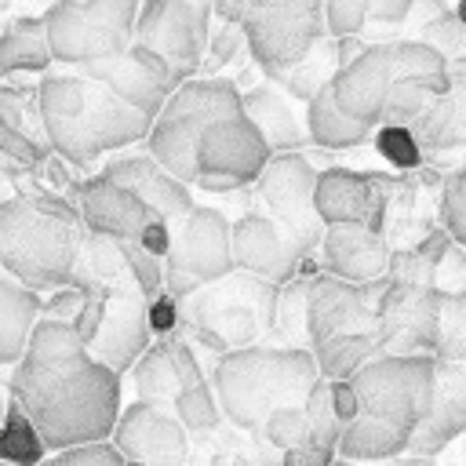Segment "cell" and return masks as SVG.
I'll list each match as a JSON object with an SVG mask.
<instances>
[{
  "label": "cell",
  "mask_w": 466,
  "mask_h": 466,
  "mask_svg": "<svg viewBox=\"0 0 466 466\" xmlns=\"http://www.w3.org/2000/svg\"><path fill=\"white\" fill-rule=\"evenodd\" d=\"M7 375V393L33 415L51 451L113 437L124 411L120 375L87 350L69 320L40 317L25 357Z\"/></svg>",
  "instance_id": "6da1fadb"
},
{
  "label": "cell",
  "mask_w": 466,
  "mask_h": 466,
  "mask_svg": "<svg viewBox=\"0 0 466 466\" xmlns=\"http://www.w3.org/2000/svg\"><path fill=\"white\" fill-rule=\"evenodd\" d=\"M36 98L55 153L76 167H91L106 153L146 142L157 120L124 102L109 84L69 66H58V73L47 69L36 84Z\"/></svg>",
  "instance_id": "7a4b0ae2"
},
{
  "label": "cell",
  "mask_w": 466,
  "mask_h": 466,
  "mask_svg": "<svg viewBox=\"0 0 466 466\" xmlns=\"http://www.w3.org/2000/svg\"><path fill=\"white\" fill-rule=\"evenodd\" d=\"M84 240H87V226L66 193L29 189L22 197L4 200L0 208L4 273H11L15 280L29 284L40 295L76 284Z\"/></svg>",
  "instance_id": "3957f363"
},
{
  "label": "cell",
  "mask_w": 466,
  "mask_h": 466,
  "mask_svg": "<svg viewBox=\"0 0 466 466\" xmlns=\"http://www.w3.org/2000/svg\"><path fill=\"white\" fill-rule=\"evenodd\" d=\"M320 368L309 346L255 342L215 357L211 382L222 400L226 422L237 430H258L269 411L288 404H306L320 382Z\"/></svg>",
  "instance_id": "277c9868"
},
{
  "label": "cell",
  "mask_w": 466,
  "mask_h": 466,
  "mask_svg": "<svg viewBox=\"0 0 466 466\" xmlns=\"http://www.w3.org/2000/svg\"><path fill=\"white\" fill-rule=\"evenodd\" d=\"M280 284L233 269L189 295L178 299V328L204 350L229 353L255 342H266L277 320Z\"/></svg>",
  "instance_id": "5b68a950"
},
{
  "label": "cell",
  "mask_w": 466,
  "mask_h": 466,
  "mask_svg": "<svg viewBox=\"0 0 466 466\" xmlns=\"http://www.w3.org/2000/svg\"><path fill=\"white\" fill-rule=\"evenodd\" d=\"M244 113V91L229 76H193L164 102V109L153 120V131L146 138V149L175 171L182 182L197 186V149L204 131L222 120Z\"/></svg>",
  "instance_id": "8992f818"
},
{
  "label": "cell",
  "mask_w": 466,
  "mask_h": 466,
  "mask_svg": "<svg viewBox=\"0 0 466 466\" xmlns=\"http://www.w3.org/2000/svg\"><path fill=\"white\" fill-rule=\"evenodd\" d=\"M142 0H55L44 11L58 66L102 62L131 47Z\"/></svg>",
  "instance_id": "52a82bcc"
},
{
  "label": "cell",
  "mask_w": 466,
  "mask_h": 466,
  "mask_svg": "<svg viewBox=\"0 0 466 466\" xmlns=\"http://www.w3.org/2000/svg\"><path fill=\"white\" fill-rule=\"evenodd\" d=\"M328 0H248L240 29L248 33L251 62L262 76L295 66L328 36Z\"/></svg>",
  "instance_id": "ba28073f"
},
{
  "label": "cell",
  "mask_w": 466,
  "mask_h": 466,
  "mask_svg": "<svg viewBox=\"0 0 466 466\" xmlns=\"http://www.w3.org/2000/svg\"><path fill=\"white\" fill-rule=\"evenodd\" d=\"M437 364L441 360L433 353H379L350 379L360 397V411L415 430L433 404Z\"/></svg>",
  "instance_id": "9c48e42d"
},
{
  "label": "cell",
  "mask_w": 466,
  "mask_h": 466,
  "mask_svg": "<svg viewBox=\"0 0 466 466\" xmlns=\"http://www.w3.org/2000/svg\"><path fill=\"white\" fill-rule=\"evenodd\" d=\"M233 222L208 204H197L171 222V248L164 255V291L182 299L226 273H233Z\"/></svg>",
  "instance_id": "30bf717a"
},
{
  "label": "cell",
  "mask_w": 466,
  "mask_h": 466,
  "mask_svg": "<svg viewBox=\"0 0 466 466\" xmlns=\"http://www.w3.org/2000/svg\"><path fill=\"white\" fill-rule=\"evenodd\" d=\"M215 0H142L135 22V44L157 51L178 84L204 73L208 40H211Z\"/></svg>",
  "instance_id": "8fae6325"
},
{
  "label": "cell",
  "mask_w": 466,
  "mask_h": 466,
  "mask_svg": "<svg viewBox=\"0 0 466 466\" xmlns=\"http://www.w3.org/2000/svg\"><path fill=\"white\" fill-rule=\"evenodd\" d=\"M317 175L320 171L309 164V157L295 149V153H273L251 186L258 211H266L280 229H288V237L306 255L320 248L328 229L317 211Z\"/></svg>",
  "instance_id": "7c38bea8"
},
{
  "label": "cell",
  "mask_w": 466,
  "mask_h": 466,
  "mask_svg": "<svg viewBox=\"0 0 466 466\" xmlns=\"http://www.w3.org/2000/svg\"><path fill=\"white\" fill-rule=\"evenodd\" d=\"M273 149L248 113L215 120L197 149V186L208 193H233L255 186Z\"/></svg>",
  "instance_id": "4fadbf2b"
},
{
  "label": "cell",
  "mask_w": 466,
  "mask_h": 466,
  "mask_svg": "<svg viewBox=\"0 0 466 466\" xmlns=\"http://www.w3.org/2000/svg\"><path fill=\"white\" fill-rule=\"evenodd\" d=\"M382 353H433L441 339V288L382 277L375 284Z\"/></svg>",
  "instance_id": "5bb4252c"
},
{
  "label": "cell",
  "mask_w": 466,
  "mask_h": 466,
  "mask_svg": "<svg viewBox=\"0 0 466 466\" xmlns=\"http://www.w3.org/2000/svg\"><path fill=\"white\" fill-rule=\"evenodd\" d=\"M109 441L127 455V462H142V466H189L193 459V433L186 430V422L175 415L171 404H153V400L124 404Z\"/></svg>",
  "instance_id": "9a60e30c"
},
{
  "label": "cell",
  "mask_w": 466,
  "mask_h": 466,
  "mask_svg": "<svg viewBox=\"0 0 466 466\" xmlns=\"http://www.w3.org/2000/svg\"><path fill=\"white\" fill-rule=\"evenodd\" d=\"M353 331H379L375 284H353L328 269H313L306 284L309 346L335 339V335H353Z\"/></svg>",
  "instance_id": "2e32d148"
},
{
  "label": "cell",
  "mask_w": 466,
  "mask_h": 466,
  "mask_svg": "<svg viewBox=\"0 0 466 466\" xmlns=\"http://www.w3.org/2000/svg\"><path fill=\"white\" fill-rule=\"evenodd\" d=\"M404 182L379 171H353V167H328L317 175V211L324 226L339 222H364L386 229V215L393 208V193Z\"/></svg>",
  "instance_id": "e0dca14e"
},
{
  "label": "cell",
  "mask_w": 466,
  "mask_h": 466,
  "mask_svg": "<svg viewBox=\"0 0 466 466\" xmlns=\"http://www.w3.org/2000/svg\"><path fill=\"white\" fill-rule=\"evenodd\" d=\"M69 69L109 84L124 102H131L135 109H142L149 116H157L164 109V102L175 95V87H182L178 76L171 73V66L157 51H149V47H142L135 40H131L127 51H120L113 58L84 62V66H69Z\"/></svg>",
  "instance_id": "ac0fdd59"
},
{
  "label": "cell",
  "mask_w": 466,
  "mask_h": 466,
  "mask_svg": "<svg viewBox=\"0 0 466 466\" xmlns=\"http://www.w3.org/2000/svg\"><path fill=\"white\" fill-rule=\"evenodd\" d=\"M69 200L76 204V211L91 233H106L116 240H142L149 222L160 218L138 193H131L116 178H109L106 171L76 178L69 186Z\"/></svg>",
  "instance_id": "d6986e66"
},
{
  "label": "cell",
  "mask_w": 466,
  "mask_h": 466,
  "mask_svg": "<svg viewBox=\"0 0 466 466\" xmlns=\"http://www.w3.org/2000/svg\"><path fill=\"white\" fill-rule=\"evenodd\" d=\"M229 240H233V266L266 277L273 284H288L291 277H299L302 262H309V255L288 237V229H280L258 208L233 218Z\"/></svg>",
  "instance_id": "ffe728a7"
},
{
  "label": "cell",
  "mask_w": 466,
  "mask_h": 466,
  "mask_svg": "<svg viewBox=\"0 0 466 466\" xmlns=\"http://www.w3.org/2000/svg\"><path fill=\"white\" fill-rule=\"evenodd\" d=\"M153 339H157V331H153V320H149V299L146 295H116V291H109L102 320H98V331L87 342V350L106 368L124 375V371H131L138 364V357L153 346Z\"/></svg>",
  "instance_id": "44dd1931"
},
{
  "label": "cell",
  "mask_w": 466,
  "mask_h": 466,
  "mask_svg": "<svg viewBox=\"0 0 466 466\" xmlns=\"http://www.w3.org/2000/svg\"><path fill=\"white\" fill-rule=\"evenodd\" d=\"M317 251H320V269L353 284H379L390 273V258H393L386 229L364 222L328 226Z\"/></svg>",
  "instance_id": "7402d4cb"
},
{
  "label": "cell",
  "mask_w": 466,
  "mask_h": 466,
  "mask_svg": "<svg viewBox=\"0 0 466 466\" xmlns=\"http://www.w3.org/2000/svg\"><path fill=\"white\" fill-rule=\"evenodd\" d=\"M390 87H393V55H390V40H379V44H368L357 58H350L335 80H331V91H335V102L379 127L382 124V109H386V98H390Z\"/></svg>",
  "instance_id": "603a6c76"
},
{
  "label": "cell",
  "mask_w": 466,
  "mask_h": 466,
  "mask_svg": "<svg viewBox=\"0 0 466 466\" xmlns=\"http://www.w3.org/2000/svg\"><path fill=\"white\" fill-rule=\"evenodd\" d=\"M109 178H116L120 186H127L131 193H138L160 218H167V222H175V218H182L186 211H193L197 204H193V186L189 182H182L175 171H167L146 146L142 149H120L113 160H106V167H102Z\"/></svg>",
  "instance_id": "cb8c5ba5"
},
{
  "label": "cell",
  "mask_w": 466,
  "mask_h": 466,
  "mask_svg": "<svg viewBox=\"0 0 466 466\" xmlns=\"http://www.w3.org/2000/svg\"><path fill=\"white\" fill-rule=\"evenodd\" d=\"M131 379H135V397L138 400L175 404V397L189 382H200L208 375H204L189 339L182 331H171V335H157L153 339V346L131 368Z\"/></svg>",
  "instance_id": "d4e9b609"
},
{
  "label": "cell",
  "mask_w": 466,
  "mask_h": 466,
  "mask_svg": "<svg viewBox=\"0 0 466 466\" xmlns=\"http://www.w3.org/2000/svg\"><path fill=\"white\" fill-rule=\"evenodd\" d=\"M459 437H466V360H441L437 364L433 404H430L426 419L415 426L408 451L437 455Z\"/></svg>",
  "instance_id": "484cf974"
},
{
  "label": "cell",
  "mask_w": 466,
  "mask_h": 466,
  "mask_svg": "<svg viewBox=\"0 0 466 466\" xmlns=\"http://www.w3.org/2000/svg\"><path fill=\"white\" fill-rule=\"evenodd\" d=\"M240 91H244V113L266 135L273 153H295V149H306L313 142L309 127H306V109L299 113L295 98L284 87H277L273 80L262 76L258 84L240 87Z\"/></svg>",
  "instance_id": "4316f807"
},
{
  "label": "cell",
  "mask_w": 466,
  "mask_h": 466,
  "mask_svg": "<svg viewBox=\"0 0 466 466\" xmlns=\"http://www.w3.org/2000/svg\"><path fill=\"white\" fill-rule=\"evenodd\" d=\"M40 317H44V295L15 280L11 273H4L0 277V364L4 368H15L25 357V346Z\"/></svg>",
  "instance_id": "83f0119b"
},
{
  "label": "cell",
  "mask_w": 466,
  "mask_h": 466,
  "mask_svg": "<svg viewBox=\"0 0 466 466\" xmlns=\"http://www.w3.org/2000/svg\"><path fill=\"white\" fill-rule=\"evenodd\" d=\"M55 66V47L47 36L44 15H11L0 33V76L11 80L18 73H47Z\"/></svg>",
  "instance_id": "f1b7e54d"
},
{
  "label": "cell",
  "mask_w": 466,
  "mask_h": 466,
  "mask_svg": "<svg viewBox=\"0 0 466 466\" xmlns=\"http://www.w3.org/2000/svg\"><path fill=\"white\" fill-rule=\"evenodd\" d=\"M411 433L415 430H408L400 422H390V419H379L371 411H360L353 422L342 426L339 459H350V462H382V459L404 455L408 444H411Z\"/></svg>",
  "instance_id": "f546056e"
},
{
  "label": "cell",
  "mask_w": 466,
  "mask_h": 466,
  "mask_svg": "<svg viewBox=\"0 0 466 466\" xmlns=\"http://www.w3.org/2000/svg\"><path fill=\"white\" fill-rule=\"evenodd\" d=\"M306 127H309V138L313 146L320 149H357L364 142L375 138V127L350 116L339 102H335V91L331 84L320 87L309 102H306Z\"/></svg>",
  "instance_id": "4dcf8cb0"
},
{
  "label": "cell",
  "mask_w": 466,
  "mask_h": 466,
  "mask_svg": "<svg viewBox=\"0 0 466 466\" xmlns=\"http://www.w3.org/2000/svg\"><path fill=\"white\" fill-rule=\"evenodd\" d=\"M422 153H451V149H466V87H455L437 95L426 113L411 124Z\"/></svg>",
  "instance_id": "1f68e13d"
},
{
  "label": "cell",
  "mask_w": 466,
  "mask_h": 466,
  "mask_svg": "<svg viewBox=\"0 0 466 466\" xmlns=\"http://www.w3.org/2000/svg\"><path fill=\"white\" fill-rule=\"evenodd\" d=\"M342 69V44H339V36H324L320 44H313L295 66H288V69H280V73H273V76H266V80H273L277 87H284L295 102H309L320 87H328L331 80H335V73Z\"/></svg>",
  "instance_id": "d6a6232c"
},
{
  "label": "cell",
  "mask_w": 466,
  "mask_h": 466,
  "mask_svg": "<svg viewBox=\"0 0 466 466\" xmlns=\"http://www.w3.org/2000/svg\"><path fill=\"white\" fill-rule=\"evenodd\" d=\"M309 350H313L324 379H353L368 360H375L382 353V342H379V331H353V335L324 339Z\"/></svg>",
  "instance_id": "836d02e7"
},
{
  "label": "cell",
  "mask_w": 466,
  "mask_h": 466,
  "mask_svg": "<svg viewBox=\"0 0 466 466\" xmlns=\"http://www.w3.org/2000/svg\"><path fill=\"white\" fill-rule=\"evenodd\" d=\"M51 455L40 426L33 415L7 393V415H4V433H0V462L11 466H40Z\"/></svg>",
  "instance_id": "e575fe53"
},
{
  "label": "cell",
  "mask_w": 466,
  "mask_h": 466,
  "mask_svg": "<svg viewBox=\"0 0 466 466\" xmlns=\"http://www.w3.org/2000/svg\"><path fill=\"white\" fill-rule=\"evenodd\" d=\"M415 36L426 40V44H433L444 55V62H448L451 84L455 87H466V22L455 15V7H441L437 4L422 18V25H419Z\"/></svg>",
  "instance_id": "d590c367"
},
{
  "label": "cell",
  "mask_w": 466,
  "mask_h": 466,
  "mask_svg": "<svg viewBox=\"0 0 466 466\" xmlns=\"http://www.w3.org/2000/svg\"><path fill=\"white\" fill-rule=\"evenodd\" d=\"M171 408H175V415L186 422V430H189L193 437H211L215 430L226 426V411H222V400H218V393H215L211 375L200 379V382H189V386L175 397Z\"/></svg>",
  "instance_id": "8d00e7d4"
},
{
  "label": "cell",
  "mask_w": 466,
  "mask_h": 466,
  "mask_svg": "<svg viewBox=\"0 0 466 466\" xmlns=\"http://www.w3.org/2000/svg\"><path fill=\"white\" fill-rule=\"evenodd\" d=\"M211 441H215L211 466H280V459H284V451H277L251 430H237L233 422H229L226 437H222V430H215Z\"/></svg>",
  "instance_id": "74e56055"
},
{
  "label": "cell",
  "mask_w": 466,
  "mask_h": 466,
  "mask_svg": "<svg viewBox=\"0 0 466 466\" xmlns=\"http://www.w3.org/2000/svg\"><path fill=\"white\" fill-rule=\"evenodd\" d=\"M441 360H466V288L441 291Z\"/></svg>",
  "instance_id": "f35d334b"
},
{
  "label": "cell",
  "mask_w": 466,
  "mask_h": 466,
  "mask_svg": "<svg viewBox=\"0 0 466 466\" xmlns=\"http://www.w3.org/2000/svg\"><path fill=\"white\" fill-rule=\"evenodd\" d=\"M255 433H258L266 444H273L277 451H291V448H299V444L306 441V433H309V411H306V404L277 408V411L266 415V422H262Z\"/></svg>",
  "instance_id": "ab89813d"
},
{
  "label": "cell",
  "mask_w": 466,
  "mask_h": 466,
  "mask_svg": "<svg viewBox=\"0 0 466 466\" xmlns=\"http://www.w3.org/2000/svg\"><path fill=\"white\" fill-rule=\"evenodd\" d=\"M437 211H441V226L451 233L455 248L466 251V167L444 175Z\"/></svg>",
  "instance_id": "60d3db41"
},
{
  "label": "cell",
  "mask_w": 466,
  "mask_h": 466,
  "mask_svg": "<svg viewBox=\"0 0 466 466\" xmlns=\"http://www.w3.org/2000/svg\"><path fill=\"white\" fill-rule=\"evenodd\" d=\"M371 142H375L379 157H386V160H390L393 167H400V171H411V167L422 164V146H419L415 131L404 127V124H379Z\"/></svg>",
  "instance_id": "b9f144b4"
},
{
  "label": "cell",
  "mask_w": 466,
  "mask_h": 466,
  "mask_svg": "<svg viewBox=\"0 0 466 466\" xmlns=\"http://www.w3.org/2000/svg\"><path fill=\"white\" fill-rule=\"evenodd\" d=\"M40 466H131V462L113 441H95V444H76V448H66V451H51Z\"/></svg>",
  "instance_id": "7bdbcfd3"
},
{
  "label": "cell",
  "mask_w": 466,
  "mask_h": 466,
  "mask_svg": "<svg viewBox=\"0 0 466 466\" xmlns=\"http://www.w3.org/2000/svg\"><path fill=\"white\" fill-rule=\"evenodd\" d=\"M240 51H251L248 47V33L237 25V22H218L211 29V40H208V58H204V76H215L222 66H229Z\"/></svg>",
  "instance_id": "ee69618b"
},
{
  "label": "cell",
  "mask_w": 466,
  "mask_h": 466,
  "mask_svg": "<svg viewBox=\"0 0 466 466\" xmlns=\"http://www.w3.org/2000/svg\"><path fill=\"white\" fill-rule=\"evenodd\" d=\"M328 36H360L371 18V0H328Z\"/></svg>",
  "instance_id": "f6af8a7d"
},
{
  "label": "cell",
  "mask_w": 466,
  "mask_h": 466,
  "mask_svg": "<svg viewBox=\"0 0 466 466\" xmlns=\"http://www.w3.org/2000/svg\"><path fill=\"white\" fill-rule=\"evenodd\" d=\"M84 302H87V288L66 284V288L51 291V295L44 299V317H55V320H69V324H73V320L80 317Z\"/></svg>",
  "instance_id": "bcb514c9"
},
{
  "label": "cell",
  "mask_w": 466,
  "mask_h": 466,
  "mask_svg": "<svg viewBox=\"0 0 466 466\" xmlns=\"http://www.w3.org/2000/svg\"><path fill=\"white\" fill-rule=\"evenodd\" d=\"M328 386H331V404H335L339 422H342V426L353 422V419L360 415V397H357L353 382H350V379H328Z\"/></svg>",
  "instance_id": "7dc6e473"
},
{
  "label": "cell",
  "mask_w": 466,
  "mask_h": 466,
  "mask_svg": "<svg viewBox=\"0 0 466 466\" xmlns=\"http://www.w3.org/2000/svg\"><path fill=\"white\" fill-rule=\"evenodd\" d=\"M419 0H371V18L368 25H400L415 15Z\"/></svg>",
  "instance_id": "c3c4849f"
},
{
  "label": "cell",
  "mask_w": 466,
  "mask_h": 466,
  "mask_svg": "<svg viewBox=\"0 0 466 466\" xmlns=\"http://www.w3.org/2000/svg\"><path fill=\"white\" fill-rule=\"evenodd\" d=\"M55 0H0V7H4V18H11V15H40V11H47Z\"/></svg>",
  "instance_id": "681fc988"
},
{
  "label": "cell",
  "mask_w": 466,
  "mask_h": 466,
  "mask_svg": "<svg viewBox=\"0 0 466 466\" xmlns=\"http://www.w3.org/2000/svg\"><path fill=\"white\" fill-rule=\"evenodd\" d=\"M375 466H437L433 455H415V451H404V455H393V459H382Z\"/></svg>",
  "instance_id": "f907efd6"
},
{
  "label": "cell",
  "mask_w": 466,
  "mask_h": 466,
  "mask_svg": "<svg viewBox=\"0 0 466 466\" xmlns=\"http://www.w3.org/2000/svg\"><path fill=\"white\" fill-rule=\"evenodd\" d=\"M455 15L466 22V0H455Z\"/></svg>",
  "instance_id": "816d5d0a"
},
{
  "label": "cell",
  "mask_w": 466,
  "mask_h": 466,
  "mask_svg": "<svg viewBox=\"0 0 466 466\" xmlns=\"http://www.w3.org/2000/svg\"><path fill=\"white\" fill-rule=\"evenodd\" d=\"M331 466H364V462H350V459H335Z\"/></svg>",
  "instance_id": "f5cc1de1"
},
{
  "label": "cell",
  "mask_w": 466,
  "mask_h": 466,
  "mask_svg": "<svg viewBox=\"0 0 466 466\" xmlns=\"http://www.w3.org/2000/svg\"><path fill=\"white\" fill-rule=\"evenodd\" d=\"M462 455H466V437H462Z\"/></svg>",
  "instance_id": "db71d44e"
},
{
  "label": "cell",
  "mask_w": 466,
  "mask_h": 466,
  "mask_svg": "<svg viewBox=\"0 0 466 466\" xmlns=\"http://www.w3.org/2000/svg\"><path fill=\"white\" fill-rule=\"evenodd\" d=\"M462 167H466V153H462Z\"/></svg>",
  "instance_id": "11a10c76"
},
{
  "label": "cell",
  "mask_w": 466,
  "mask_h": 466,
  "mask_svg": "<svg viewBox=\"0 0 466 466\" xmlns=\"http://www.w3.org/2000/svg\"><path fill=\"white\" fill-rule=\"evenodd\" d=\"M131 466H142V462H131Z\"/></svg>",
  "instance_id": "9f6ffc18"
},
{
  "label": "cell",
  "mask_w": 466,
  "mask_h": 466,
  "mask_svg": "<svg viewBox=\"0 0 466 466\" xmlns=\"http://www.w3.org/2000/svg\"><path fill=\"white\" fill-rule=\"evenodd\" d=\"M4 466H11V462H4Z\"/></svg>",
  "instance_id": "6f0895ef"
}]
</instances>
